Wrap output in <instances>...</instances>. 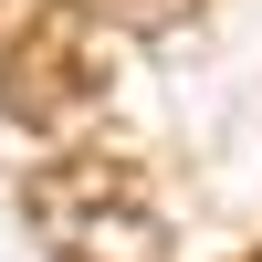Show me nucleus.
Returning a JSON list of instances; mask_svg holds the SVG:
<instances>
[{
    "instance_id": "nucleus-1",
    "label": "nucleus",
    "mask_w": 262,
    "mask_h": 262,
    "mask_svg": "<svg viewBox=\"0 0 262 262\" xmlns=\"http://www.w3.org/2000/svg\"><path fill=\"white\" fill-rule=\"evenodd\" d=\"M116 95V53L84 0H0V116L21 137H84Z\"/></svg>"
},
{
    "instance_id": "nucleus-2",
    "label": "nucleus",
    "mask_w": 262,
    "mask_h": 262,
    "mask_svg": "<svg viewBox=\"0 0 262 262\" xmlns=\"http://www.w3.org/2000/svg\"><path fill=\"white\" fill-rule=\"evenodd\" d=\"M21 221H32L42 262H168V210L147 168L105 158V147H63L53 168H32Z\"/></svg>"
},
{
    "instance_id": "nucleus-3",
    "label": "nucleus",
    "mask_w": 262,
    "mask_h": 262,
    "mask_svg": "<svg viewBox=\"0 0 262 262\" xmlns=\"http://www.w3.org/2000/svg\"><path fill=\"white\" fill-rule=\"evenodd\" d=\"M84 11H95V21H116V32H179L200 0H84Z\"/></svg>"
},
{
    "instance_id": "nucleus-4",
    "label": "nucleus",
    "mask_w": 262,
    "mask_h": 262,
    "mask_svg": "<svg viewBox=\"0 0 262 262\" xmlns=\"http://www.w3.org/2000/svg\"><path fill=\"white\" fill-rule=\"evenodd\" d=\"M252 262H262V252H252Z\"/></svg>"
}]
</instances>
